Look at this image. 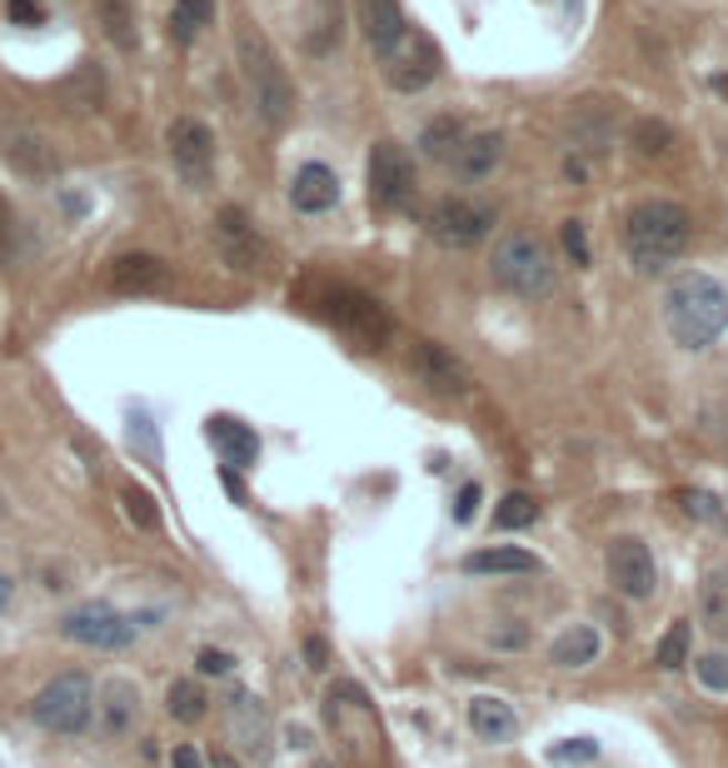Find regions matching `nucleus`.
Masks as SVG:
<instances>
[{
	"label": "nucleus",
	"instance_id": "obj_1",
	"mask_svg": "<svg viewBox=\"0 0 728 768\" xmlns=\"http://www.w3.org/2000/svg\"><path fill=\"white\" fill-rule=\"evenodd\" d=\"M664 325L684 349H708L728 329V289L704 269H684L664 295Z\"/></svg>",
	"mask_w": 728,
	"mask_h": 768
},
{
	"label": "nucleus",
	"instance_id": "obj_2",
	"mask_svg": "<svg viewBox=\"0 0 728 768\" xmlns=\"http://www.w3.org/2000/svg\"><path fill=\"white\" fill-rule=\"evenodd\" d=\"M624 245L638 269H664L688 249V209L674 199H644L624 219Z\"/></svg>",
	"mask_w": 728,
	"mask_h": 768
},
{
	"label": "nucleus",
	"instance_id": "obj_3",
	"mask_svg": "<svg viewBox=\"0 0 728 768\" xmlns=\"http://www.w3.org/2000/svg\"><path fill=\"white\" fill-rule=\"evenodd\" d=\"M235 50H239V70H245V85H249V95H255L259 120H265L269 130L289 125V115H295V85H289L279 55L269 50V40L259 35L255 25H239Z\"/></svg>",
	"mask_w": 728,
	"mask_h": 768
},
{
	"label": "nucleus",
	"instance_id": "obj_4",
	"mask_svg": "<svg viewBox=\"0 0 728 768\" xmlns=\"http://www.w3.org/2000/svg\"><path fill=\"white\" fill-rule=\"evenodd\" d=\"M489 275H494V285H504L509 295H519V299H544V295H554V285H558L554 249H548L539 235H529V229H509V235L499 239L494 259H489Z\"/></svg>",
	"mask_w": 728,
	"mask_h": 768
},
{
	"label": "nucleus",
	"instance_id": "obj_5",
	"mask_svg": "<svg viewBox=\"0 0 728 768\" xmlns=\"http://www.w3.org/2000/svg\"><path fill=\"white\" fill-rule=\"evenodd\" d=\"M95 714V688H90L85 674H55L30 704V718L50 734H80Z\"/></svg>",
	"mask_w": 728,
	"mask_h": 768
},
{
	"label": "nucleus",
	"instance_id": "obj_6",
	"mask_svg": "<svg viewBox=\"0 0 728 768\" xmlns=\"http://www.w3.org/2000/svg\"><path fill=\"white\" fill-rule=\"evenodd\" d=\"M165 150H170V165H175V175L185 180L189 190H205L209 180H215V135H209L205 120H195V115L170 120Z\"/></svg>",
	"mask_w": 728,
	"mask_h": 768
},
{
	"label": "nucleus",
	"instance_id": "obj_7",
	"mask_svg": "<svg viewBox=\"0 0 728 768\" xmlns=\"http://www.w3.org/2000/svg\"><path fill=\"white\" fill-rule=\"evenodd\" d=\"M365 185H369V199L379 209H404L414 199V160L399 140H379L369 150V165H365Z\"/></svg>",
	"mask_w": 728,
	"mask_h": 768
},
{
	"label": "nucleus",
	"instance_id": "obj_8",
	"mask_svg": "<svg viewBox=\"0 0 728 768\" xmlns=\"http://www.w3.org/2000/svg\"><path fill=\"white\" fill-rule=\"evenodd\" d=\"M225 718H229V744H235V754L249 758L255 768H265L269 758H275V718H269V708L259 704L255 694L235 688L225 704Z\"/></svg>",
	"mask_w": 728,
	"mask_h": 768
},
{
	"label": "nucleus",
	"instance_id": "obj_9",
	"mask_svg": "<svg viewBox=\"0 0 728 768\" xmlns=\"http://www.w3.org/2000/svg\"><path fill=\"white\" fill-rule=\"evenodd\" d=\"M325 718L349 744V754H355L359 764H369V744L379 748V724H375V708L365 704V694H359L355 684H335L325 694Z\"/></svg>",
	"mask_w": 728,
	"mask_h": 768
},
{
	"label": "nucleus",
	"instance_id": "obj_10",
	"mask_svg": "<svg viewBox=\"0 0 728 768\" xmlns=\"http://www.w3.org/2000/svg\"><path fill=\"white\" fill-rule=\"evenodd\" d=\"M489 229H494V209L479 205V199L444 195V199H434V209H429V235H434L444 249L479 245Z\"/></svg>",
	"mask_w": 728,
	"mask_h": 768
},
{
	"label": "nucleus",
	"instance_id": "obj_11",
	"mask_svg": "<svg viewBox=\"0 0 728 768\" xmlns=\"http://www.w3.org/2000/svg\"><path fill=\"white\" fill-rule=\"evenodd\" d=\"M604 564H608V584H614L624 598H634V604H638V598H654L658 564H654V549H648L644 539L618 534L614 544H608Z\"/></svg>",
	"mask_w": 728,
	"mask_h": 768
},
{
	"label": "nucleus",
	"instance_id": "obj_12",
	"mask_svg": "<svg viewBox=\"0 0 728 768\" xmlns=\"http://www.w3.org/2000/svg\"><path fill=\"white\" fill-rule=\"evenodd\" d=\"M379 65H384V80L394 90H404V95H414V90H424L429 80L439 75V45L424 35V30L409 25L404 40H399L389 55H379Z\"/></svg>",
	"mask_w": 728,
	"mask_h": 768
},
{
	"label": "nucleus",
	"instance_id": "obj_13",
	"mask_svg": "<svg viewBox=\"0 0 728 768\" xmlns=\"http://www.w3.org/2000/svg\"><path fill=\"white\" fill-rule=\"evenodd\" d=\"M60 634L85 648H125V644H135V618H125L110 604H80L60 618Z\"/></svg>",
	"mask_w": 728,
	"mask_h": 768
},
{
	"label": "nucleus",
	"instance_id": "obj_14",
	"mask_svg": "<svg viewBox=\"0 0 728 768\" xmlns=\"http://www.w3.org/2000/svg\"><path fill=\"white\" fill-rule=\"evenodd\" d=\"M209 235H215V249H219V259H225L229 269H239V275H255V269H265V239H259L255 219H249L239 205L219 209Z\"/></svg>",
	"mask_w": 728,
	"mask_h": 768
},
{
	"label": "nucleus",
	"instance_id": "obj_15",
	"mask_svg": "<svg viewBox=\"0 0 728 768\" xmlns=\"http://www.w3.org/2000/svg\"><path fill=\"white\" fill-rule=\"evenodd\" d=\"M409 369H414V379L429 385L434 395H469V389H474L469 365L459 355H449L444 345H434V339H419V345L409 349Z\"/></svg>",
	"mask_w": 728,
	"mask_h": 768
},
{
	"label": "nucleus",
	"instance_id": "obj_16",
	"mask_svg": "<svg viewBox=\"0 0 728 768\" xmlns=\"http://www.w3.org/2000/svg\"><path fill=\"white\" fill-rule=\"evenodd\" d=\"M325 305H329L325 315L335 319V325L345 329V335L365 339L369 349H375L379 339L389 335V315H384V309H379V305H375V299H369V295H355V289H335V295H329Z\"/></svg>",
	"mask_w": 728,
	"mask_h": 768
},
{
	"label": "nucleus",
	"instance_id": "obj_17",
	"mask_svg": "<svg viewBox=\"0 0 728 768\" xmlns=\"http://www.w3.org/2000/svg\"><path fill=\"white\" fill-rule=\"evenodd\" d=\"M0 155H6L10 165H16L20 175H30V180H50V175L60 170L55 145H50L45 135H35V130L0 125Z\"/></svg>",
	"mask_w": 728,
	"mask_h": 768
},
{
	"label": "nucleus",
	"instance_id": "obj_18",
	"mask_svg": "<svg viewBox=\"0 0 728 768\" xmlns=\"http://www.w3.org/2000/svg\"><path fill=\"white\" fill-rule=\"evenodd\" d=\"M105 285L115 289V295H155V289L170 285V265L155 255H115L105 269Z\"/></svg>",
	"mask_w": 728,
	"mask_h": 768
},
{
	"label": "nucleus",
	"instance_id": "obj_19",
	"mask_svg": "<svg viewBox=\"0 0 728 768\" xmlns=\"http://www.w3.org/2000/svg\"><path fill=\"white\" fill-rule=\"evenodd\" d=\"M355 16L365 25V40L375 55H389V50L404 40L409 20H404V6L399 0H355Z\"/></svg>",
	"mask_w": 728,
	"mask_h": 768
},
{
	"label": "nucleus",
	"instance_id": "obj_20",
	"mask_svg": "<svg viewBox=\"0 0 728 768\" xmlns=\"http://www.w3.org/2000/svg\"><path fill=\"white\" fill-rule=\"evenodd\" d=\"M345 35V6L339 0H305L299 6V40L309 55H329Z\"/></svg>",
	"mask_w": 728,
	"mask_h": 768
},
{
	"label": "nucleus",
	"instance_id": "obj_21",
	"mask_svg": "<svg viewBox=\"0 0 728 768\" xmlns=\"http://www.w3.org/2000/svg\"><path fill=\"white\" fill-rule=\"evenodd\" d=\"M499 160H504V135L499 130H474V135L459 140L449 165H454L459 180H484V175H494Z\"/></svg>",
	"mask_w": 728,
	"mask_h": 768
},
{
	"label": "nucleus",
	"instance_id": "obj_22",
	"mask_svg": "<svg viewBox=\"0 0 728 768\" xmlns=\"http://www.w3.org/2000/svg\"><path fill=\"white\" fill-rule=\"evenodd\" d=\"M469 728H474V738H484V744H509V738L519 734V714L509 698L479 694V698H469Z\"/></svg>",
	"mask_w": 728,
	"mask_h": 768
},
{
	"label": "nucleus",
	"instance_id": "obj_23",
	"mask_svg": "<svg viewBox=\"0 0 728 768\" xmlns=\"http://www.w3.org/2000/svg\"><path fill=\"white\" fill-rule=\"evenodd\" d=\"M339 199V180L329 165H305L295 170V185H289V205L305 209V215H325V209H335Z\"/></svg>",
	"mask_w": 728,
	"mask_h": 768
},
{
	"label": "nucleus",
	"instance_id": "obj_24",
	"mask_svg": "<svg viewBox=\"0 0 728 768\" xmlns=\"http://www.w3.org/2000/svg\"><path fill=\"white\" fill-rule=\"evenodd\" d=\"M209 439H215L219 459H225L229 469H249V464L259 459V439H255V429L239 424V419H229V414H215V419H209Z\"/></svg>",
	"mask_w": 728,
	"mask_h": 768
},
{
	"label": "nucleus",
	"instance_id": "obj_25",
	"mask_svg": "<svg viewBox=\"0 0 728 768\" xmlns=\"http://www.w3.org/2000/svg\"><path fill=\"white\" fill-rule=\"evenodd\" d=\"M140 718V694L130 678H110L105 688H100V724H105V734H130Z\"/></svg>",
	"mask_w": 728,
	"mask_h": 768
},
{
	"label": "nucleus",
	"instance_id": "obj_26",
	"mask_svg": "<svg viewBox=\"0 0 728 768\" xmlns=\"http://www.w3.org/2000/svg\"><path fill=\"white\" fill-rule=\"evenodd\" d=\"M598 648H604V638H598L594 624H568L564 634L548 644V664L554 668H584L598 658Z\"/></svg>",
	"mask_w": 728,
	"mask_h": 768
},
{
	"label": "nucleus",
	"instance_id": "obj_27",
	"mask_svg": "<svg viewBox=\"0 0 728 768\" xmlns=\"http://www.w3.org/2000/svg\"><path fill=\"white\" fill-rule=\"evenodd\" d=\"M464 574H539V559L529 554V549L494 544V549L464 554Z\"/></svg>",
	"mask_w": 728,
	"mask_h": 768
},
{
	"label": "nucleus",
	"instance_id": "obj_28",
	"mask_svg": "<svg viewBox=\"0 0 728 768\" xmlns=\"http://www.w3.org/2000/svg\"><path fill=\"white\" fill-rule=\"evenodd\" d=\"M95 20L105 30V40L115 50H135L140 30H135V0H95Z\"/></svg>",
	"mask_w": 728,
	"mask_h": 768
},
{
	"label": "nucleus",
	"instance_id": "obj_29",
	"mask_svg": "<svg viewBox=\"0 0 728 768\" xmlns=\"http://www.w3.org/2000/svg\"><path fill=\"white\" fill-rule=\"evenodd\" d=\"M698 618L714 638L728 644V574H708L704 588H698Z\"/></svg>",
	"mask_w": 728,
	"mask_h": 768
},
{
	"label": "nucleus",
	"instance_id": "obj_30",
	"mask_svg": "<svg viewBox=\"0 0 728 768\" xmlns=\"http://www.w3.org/2000/svg\"><path fill=\"white\" fill-rule=\"evenodd\" d=\"M165 708H170V718H180V724H199V718L209 714V698L195 678H175L165 694Z\"/></svg>",
	"mask_w": 728,
	"mask_h": 768
},
{
	"label": "nucleus",
	"instance_id": "obj_31",
	"mask_svg": "<svg viewBox=\"0 0 728 768\" xmlns=\"http://www.w3.org/2000/svg\"><path fill=\"white\" fill-rule=\"evenodd\" d=\"M469 130L459 125L454 115H434L424 125V135H419V145H424V155L429 160H454V150H459V140H464Z\"/></svg>",
	"mask_w": 728,
	"mask_h": 768
},
{
	"label": "nucleus",
	"instance_id": "obj_32",
	"mask_svg": "<svg viewBox=\"0 0 728 768\" xmlns=\"http://www.w3.org/2000/svg\"><path fill=\"white\" fill-rule=\"evenodd\" d=\"M65 95H70V105L75 110H100L105 105V75H100L95 60H85V65L65 80Z\"/></svg>",
	"mask_w": 728,
	"mask_h": 768
},
{
	"label": "nucleus",
	"instance_id": "obj_33",
	"mask_svg": "<svg viewBox=\"0 0 728 768\" xmlns=\"http://www.w3.org/2000/svg\"><path fill=\"white\" fill-rule=\"evenodd\" d=\"M215 20V0H175V10H170V35L180 40V45H189V40L199 35V25H209Z\"/></svg>",
	"mask_w": 728,
	"mask_h": 768
},
{
	"label": "nucleus",
	"instance_id": "obj_34",
	"mask_svg": "<svg viewBox=\"0 0 728 768\" xmlns=\"http://www.w3.org/2000/svg\"><path fill=\"white\" fill-rule=\"evenodd\" d=\"M668 145H674V130H668L664 120H638L634 125V150L644 160H664Z\"/></svg>",
	"mask_w": 728,
	"mask_h": 768
},
{
	"label": "nucleus",
	"instance_id": "obj_35",
	"mask_svg": "<svg viewBox=\"0 0 728 768\" xmlns=\"http://www.w3.org/2000/svg\"><path fill=\"white\" fill-rule=\"evenodd\" d=\"M539 519V504L529 494H504L494 504V529H529Z\"/></svg>",
	"mask_w": 728,
	"mask_h": 768
},
{
	"label": "nucleus",
	"instance_id": "obj_36",
	"mask_svg": "<svg viewBox=\"0 0 728 768\" xmlns=\"http://www.w3.org/2000/svg\"><path fill=\"white\" fill-rule=\"evenodd\" d=\"M654 664L658 668H684L688 664V624H684V618H674V624H668V634L658 638Z\"/></svg>",
	"mask_w": 728,
	"mask_h": 768
},
{
	"label": "nucleus",
	"instance_id": "obj_37",
	"mask_svg": "<svg viewBox=\"0 0 728 768\" xmlns=\"http://www.w3.org/2000/svg\"><path fill=\"white\" fill-rule=\"evenodd\" d=\"M694 674H698V684L708 688V694H728V654H698L694 658Z\"/></svg>",
	"mask_w": 728,
	"mask_h": 768
},
{
	"label": "nucleus",
	"instance_id": "obj_38",
	"mask_svg": "<svg viewBox=\"0 0 728 768\" xmlns=\"http://www.w3.org/2000/svg\"><path fill=\"white\" fill-rule=\"evenodd\" d=\"M120 499H125V514L135 519L140 529H155V524H160V514H155V504H150V494H145V489L125 484V494H120Z\"/></svg>",
	"mask_w": 728,
	"mask_h": 768
},
{
	"label": "nucleus",
	"instance_id": "obj_39",
	"mask_svg": "<svg viewBox=\"0 0 728 768\" xmlns=\"http://www.w3.org/2000/svg\"><path fill=\"white\" fill-rule=\"evenodd\" d=\"M524 644H529V624H519V618H499L489 628V648H524Z\"/></svg>",
	"mask_w": 728,
	"mask_h": 768
},
{
	"label": "nucleus",
	"instance_id": "obj_40",
	"mask_svg": "<svg viewBox=\"0 0 728 768\" xmlns=\"http://www.w3.org/2000/svg\"><path fill=\"white\" fill-rule=\"evenodd\" d=\"M195 668H199V674H205V678H219V674H229V668H235V658H229L225 648H199Z\"/></svg>",
	"mask_w": 728,
	"mask_h": 768
},
{
	"label": "nucleus",
	"instance_id": "obj_41",
	"mask_svg": "<svg viewBox=\"0 0 728 768\" xmlns=\"http://www.w3.org/2000/svg\"><path fill=\"white\" fill-rule=\"evenodd\" d=\"M564 249L574 255V265H588V239H584V225H578V219H564Z\"/></svg>",
	"mask_w": 728,
	"mask_h": 768
},
{
	"label": "nucleus",
	"instance_id": "obj_42",
	"mask_svg": "<svg viewBox=\"0 0 728 768\" xmlns=\"http://www.w3.org/2000/svg\"><path fill=\"white\" fill-rule=\"evenodd\" d=\"M6 16L16 20V25H40V20H45V6H40V0H10Z\"/></svg>",
	"mask_w": 728,
	"mask_h": 768
},
{
	"label": "nucleus",
	"instance_id": "obj_43",
	"mask_svg": "<svg viewBox=\"0 0 728 768\" xmlns=\"http://www.w3.org/2000/svg\"><path fill=\"white\" fill-rule=\"evenodd\" d=\"M684 504H688V514H698V519H718V514H724V509H718V499L704 494V489H688Z\"/></svg>",
	"mask_w": 728,
	"mask_h": 768
},
{
	"label": "nucleus",
	"instance_id": "obj_44",
	"mask_svg": "<svg viewBox=\"0 0 728 768\" xmlns=\"http://www.w3.org/2000/svg\"><path fill=\"white\" fill-rule=\"evenodd\" d=\"M474 509H479V484H464V489H459L454 519H459V524H469V519H474Z\"/></svg>",
	"mask_w": 728,
	"mask_h": 768
},
{
	"label": "nucleus",
	"instance_id": "obj_45",
	"mask_svg": "<svg viewBox=\"0 0 728 768\" xmlns=\"http://www.w3.org/2000/svg\"><path fill=\"white\" fill-rule=\"evenodd\" d=\"M554 758H598V744L594 738H568L564 748H554Z\"/></svg>",
	"mask_w": 728,
	"mask_h": 768
},
{
	"label": "nucleus",
	"instance_id": "obj_46",
	"mask_svg": "<svg viewBox=\"0 0 728 768\" xmlns=\"http://www.w3.org/2000/svg\"><path fill=\"white\" fill-rule=\"evenodd\" d=\"M170 768H205V758H199L195 744H175V754H170Z\"/></svg>",
	"mask_w": 728,
	"mask_h": 768
},
{
	"label": "nucleus",
	"instance_id": "obj_47",
	"mask_svg": "<svg viewBox=\"0 0 728 768\" xmlns=\"http://www.w3.org/2000/svg\"><path fill=\"white\" fill-rule=\"evenodd\" d=\"M10 239H16V215H10L6 195H0V255H10Z\"/></svg>",
	"mask_w": 728,
	"mask_h": 768
},
{
	"label": "nucleus",
	"instance_id": "obj_48",
	"mask_svg": "<svg viewBox=\"0 0 728 768\" xmlns=\"http://www.w3.org/2000/svg\"><path fill=\"white\" fill-rule=\"evenodd\" d=\"M305 654H309V668H329V648H325V638H305Z\"/></svg>",
	"mask_w": 728,
	"mask_h": 768
},
{
	"label": "nucleus",
	"instance_id": "obj_49",
	"mask_svg": "<svg viewBox=\"0 0 728 768\" xmlns=\"http://www.w3.org/2000/svg\"><path fill=\"white\" fill-rule=\"evenodd\" d=\"M6 604H10V578L0 574V608H6Z\"/></svg>",
	"mask_w": 728,
	"mask_h": 768
},
{
	"label": "nucleus",
	"instance_id": "obj_50",
	"mask_svg": "<svg viewBox=\"0 0 728 768\" xmlns=\"http://www.w3.org/2000/svg\"><path fill=\"white\" fill-rule=\"evenodd\" d=\"M315 768H335V764H315Z\"/></svg>",
	"mask_w": 728,
	"mask_h": 768
}]
</instances>
